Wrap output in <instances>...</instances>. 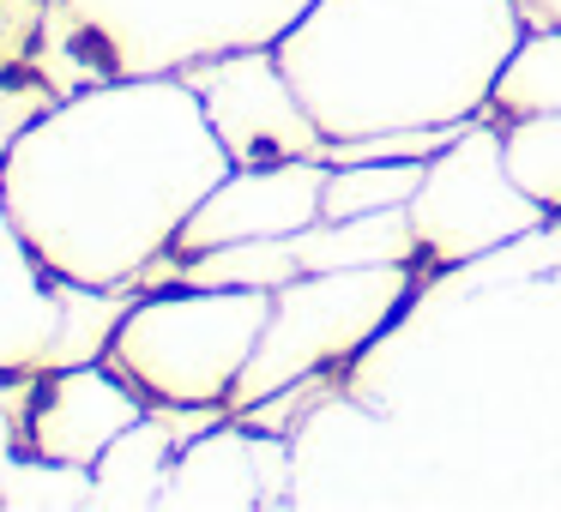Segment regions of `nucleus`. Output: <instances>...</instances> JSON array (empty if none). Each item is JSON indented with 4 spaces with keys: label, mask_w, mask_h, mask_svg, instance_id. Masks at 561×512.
<instances>
[{
    "label": "nucleus",
    "mask_w": 561,
    "mask_h": 512,
    "mask_svg": "<svg viewBox=\"0 0 561 512\" xmlns=\"http://www.w3.org/2000/svg\"><path fill=\"white\" fill-rule=\"evenodd\" d=\"M272 319V290H199L175 283L134 295L103 362L127 374L151 404H230Z\"/></svg>",
    "instance_id": "4"
},
{
    "label": "nucleus",
    "mask_w": 561,
    "mask_h": 512,
    "mask_svg": "<svg viewBox=\"0 0 561 512\" xmlns=\"http://www.w3.org/2000/svg\"><path fill=\"white\" fill-rule=\"evenodd\" d=\"M0 507H19V512L98 507V476H91V464H67V458H43V452L13 446V458L0 464Z\"/></svg>",
    "instance_id": "15"
},
{
    "label": "nucleus",
    "mask_w": 561,
    "mask_h": 512,
    "mask_svg": "<svg viewBox=\"0 0 561 512\" xmlns=\"http://www.w3.org/2000/svg\"><path fill=\"white\" fill-rule=\"evenodd\" d=\"M151 410V398L110 362L49 368L31 380L25 416H19V446L67 464H98L122 428H134Z\"/></svg>",
    "instance_id": "9"
},
{
    "label": "nucleus",
    "mask_w": 561,
    "mask_h": 512,
    "mask_svg": "<svg viewBox=\"0 0 561 512\" xmlns=\"http://www.w3.org/2000/svg\"><path fill=\"white\" fill-rule=\"evenodd\" d=\"M327 158H290V163H248L230 170L206 199L194 206V218L175 230V259L206 254L224 242H272V235H296L308 223H320V194H327Z\"/></svg>",
    "instance_id": "8"
},
{
    "label": "nucleus",
    "mask_w": 561,
    "mask_h": 512,
    "mask_svg": "<svg viewBox=\"0 0 561 512\" xmlns=\"http://www.w3.org/2000/svg\"><path fill=\"white\" fill-rule=\"evenodd\" d=\"M543 218L549 211L513 182L501 133L483 121H465L459 139L428 158L423 187L411 194L416 242L440 266H465L477 254H495L501 242L543 230Z\"/></svg>",
    "instance_id": "6"
},
{
    "label": "nucleus",
    "mask_w": 561,
    "mask_h": 512,
    "mask_svg": "<svg viewBox=\"0 0 561 512\" xmlns=\"http://www.w3.org/2000/svg\"><path fill=\"white\" fill-rule=\"evenodd\" d=\"M489 109L501 115H549L561 109V31H531V37H519V49L507 55V67H501L495 91H489Z\"/></svg>",
    "instance_id": "16"
},
{
    "label": "nucleus",
    "mask_w": 561,
    "mask_h": 512,
    "mask_svg": "<svg viewBox=\"0 0 561 512\" xmlns=\"http://www.w3.org/2000/svg\"><path fill=\"white\" fill-rule=\"evenodd\" d=\"M61 326L55 302V271L37 259V247L19 235L7 194H0V380L7 374H43Z\"/></svg>",
    "instance_id": "12"
},
{
    "label": "nucleus",
    "mask_w": 561,
    "mask_h": 512,
    "mask_svg": "<svg viewBox=\"0 0 561 512\" xmlns=\"http://www.w3.org/2000/svg\"><path fill=\"white\" fill-rule=\"evenodd\" d=\"M411 295V266H344V271H302L272 290V319L260 331L254 362L242 368L230 392V410L302 386L308 374L332 362H351L368 338L387 331V319Z\"/></svg>",
    "instance_id": "5"
},
{
    "label": "nucleus",
    "mask_w": 561,
    "mask_h": 512,
    "mask_svg": "<svg viewBox=\"0 0 561 512\" xmlns=\"http://www.w3.org/2000/svg\"><path fill=\"white\" fill-rule=\"evenodd\" d=\"M519 0H314L272 49L327 139L465 127L519 49Z\"/></svg>",
    "instance_id": "2"
},
{
    "label": "nucleus",
    "mask_w": 561,
    "mask_h": 512,
    "mask_svg": "<svg viewBox=\"0 0 561 512\" xmlns=\"http://www.w3.org/2000/svg\"><path fill=\"white\" fill-rule=\"evenodd\" d=\"M314 0H49L31 73L61 97L98 79L187 73L236 49H272Z\"/></svg>",
    "instance_id": "3"
},
{
    "label": "nucleus",
    "mask_w": 561,
    "mask_h": 512,
    "mask_svg": "<svg viewBox=\"0 0 561 512\" xmlns=\"http://www.w3.org/2000/svg\"><path fill=\"white\" fill-rule=\"evenodd\" d=\"M302 271H344V266H411L423 254L411 206L363 211V218H320L290 235Z\"/></svg>",
    "instance_id": "13"
},
{
    "label": "nucleus",
    "mask_w": 561,
    "mask_h": 512,
    "mask_svg": "<svg viewBox=\"0 0 561 512\" xmlns=\"http://www.w3.org/2000/svg\"><path fill=\"white\" fill-rule=\"evenodd\" d=\"M428 158H375V163H332L327 194H320V218H363V211H392L411 206L423 187Z\"/></svg>",
    "instance_id": "14"
},
{
    "label": "nucleus",
    "mask_w": 561,
    "mask_h": 512,
    "mask_svg": "<svg viewBox=\"0 0 561 512\" xmlns=\"http://www.w3.org/2000/svg\"><path fill=\"white\" fill-rule=\"evenodd\" d=\"M230 170L199 91L146 73L49 103L0 158V194L55 278L134 283Z\"/></svg>",
    "instance_id": "1"
},
{
    "label": "nucleus",
    "mask_w": 561,
    "mask_h": 512,
    "mask_svg": "<svg viewBox=\"0 0 561 512\" xmlns=\"http://www.w3.org/2000/svg\"><path fill=\"white\" fill-rule=\"evenodd\" d=\"M224 404H158L134 428L103 446V458L91 464L98 476V507H163V482L175 470V452L194 434H206L218 422Z\"/></svg>",
    "instance_id": "11"
},
{
    "label": "nucleus",
    "mask_w": 561,
    "mask_h": 512,
    "mask_svg": "<svg viewBox=\"0 0 561 512\" xmlns=\"http://www.w3.org/2000/svg\"><path fill=\"white\" fill-rule=\"evenodd\" d=\"M507 146V170L543 211H561V109L549 115H519L501 133Z\"/></svg>",
    "instance_id": "17"
},
{
    "label": "nucleus",
    "mask_w": 561,
    "mask_h": 512,
    "mask_svg": "<svg viewBox=\"0 0 561 512\" xmlns=\"http://www.w3.org/2000/svg\"><path fill=\"white\" fill-rule=\"evenodd\" d=\"M187 85L206 103L211 133L224 139L236 170L248 163H290V158H320L327 133L296 97L290 73L278 67V49H236L187 67Z\"/></svg>",
    "instance_id": "7"
},
{
    "label": "nucleus",
    "mask_w": 561,
    "mask_h": 512,
    "mask_svg": "<svg viewBox=\"0 0 561 512\" xmlns=\"http://www.w3.org/2000/svg\"><path fill=\"white\" fill-rule=\"evenodd\" d=\"M519 19L525 25H537V31H561V0H519Z\"/></svg>",
    "instance_id": "20"
},
{
    "label": "nucleus",
    "mask_w": 561,
    "mask_h": 512,
    "mask_svg": "<svg viewBox=\"0 0 561 512\" xmlns=\"http://www.w3.org/2000/svg\"><path fill=\"white\" fill-rule=\"evenodd\" d=\"M43 25H49V0H0V79L37 61Z\"/></svg>",
    "instance_id": "18"
},
{
    "label": "nucleus",
    "mask_w": 561,
    "mask_h": 512,
    "mask_svg": "<svg viewBox=\"0 0 561 512\" xmlns=\"http://www.w3.org/2000/svg\"><path fill=\"white\" fill-rule=\"evenodd\" d=\"M49 103H61V91H55L43 73H31V79L25 73H7V79H0V158L13 151V139L25 133Z\"/></svg>",
    "instance_id": "19"
},
{
    "label": "nucleus",
    "mask_w": 561,
    "mask_h": 512,
    "mask_svg": "<svg viewBox=\"0 0 561 512\" xmlns=\"http://www.w3.org/2000/svg\"><path fill=\"white\" fill-rule=\"evenodd\" d=\"M296 464L278 434H248L236 422H211L175 452V470L163 482V507L170 512H248V507H278L290 500Z\"/></svg>",
    "instance_id": "10"
},
{
    "label": "nucleus",
    "mask_w": 561,
    "mask_h": 512,
    "mask_svg": "<svg viewBox=\"0 0 561 512\" xmlns=\"http://www.w3.org/2000/svg\"><path fill=\"white\" fill-rule=\"evenodd\" d=\"M13 446H19V422H13V410L0 404V464L13 458Z\"/></svg>",
    "instance_id": "21"
}]
</instances>
